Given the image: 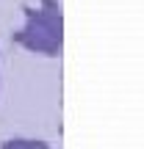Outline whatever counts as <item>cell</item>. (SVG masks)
I'll use <instances>...</instances> for the list:
<instances>
[{"label":"cell","instance_id":"6da1fadb","mask_svg":"<svg viewBox=\"0 0 144 149\" xmlns=\"http://www.w3.org/2000/svg\"><path fill=\"white\" fill-rule=\"evenodd\" d=\"M25 25L11 33L14 44L33 55L58 58L64 53V11L58 0H42L39 6H25Z\"/></svg>","mask_w":144,"mask_h":149},{"label":"cell","instance_id":"7a4b0ae2","mask_svg":"<svg viewBox=\"0 0 144 149\" xmlns=\"http://www.w3.org/2000/svg\"><path fill=\"white\" fill-rule=\"evenodd\" d=\"M0 149H53L44 141H36V138H6Z\"/></svg>","mask_w":144,"mask_h":149},{"label":"cell","instance_id":"3957f363","mask_svg":"<svg viewBox=\"0 0 144 149\" xmlns=\"http://www.w3.org/2000/svg\"><path fill=\"white\" fill-rule=\"evenodd\" d=\"M0 88H3V74H0Z\"/></svg>","mask_w":144,"mask_h":149}]
</instances>
